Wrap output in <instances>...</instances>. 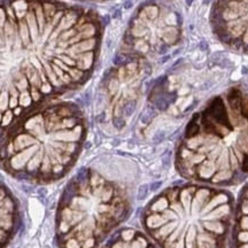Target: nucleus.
<instances>
[{
  "label": "nucleus",
  "instance_id": "f257e3e1",
  "mask_svg": "<svg viewBox=\"0 0 248 248\" xmlns=\"http://www.w3.org/2000/svg\"><path fill=\"white\" fill-rule=\"evenodd\" d=\"M101 38V20L90 8L0 0V135L28 112L84 85Z\"/></svg>",
  "mask_w": 248,
  "mask_h": 248
},
{
  "label": "nucleus",
  "instance_id": "f03ea898",
  "mask_svg": "<svg viewBox=\"0 0 248 248\" xmlns=\"http://www.w3.org/2000/svg\"><path fill=\"white\" fill-rule=\"evenodd\" d=\"M85 138L80 107L52 100L24 114L0 135V168L19 181L51 184L71 170Z\"/></svg>",
  "mask_w": 248,
  "mask_h": 248
},
{
  "label": "nucleus",
  "instance_id": "7ed1b4c3",
  "mask_svg": "<svg viewBox=\"0 0 248 248\" xmlns=\"http://www.w3.org/2000/svg\"><path fill=\"white\" fill-rule=\"evenodd\" d=\"M232 210L229 192L188 181L171 185L150 200L143 226L160 248H224Z\"/></svg>",
  "mask_w": 248,
  "mask_h": 248
},
{
  "label": "nucleus",
  "instance_id": "20e7f679",
  "mask_svg": "<svg viewBox=\"0 0 248 248\" xmlns=\"http://www.w3.org/2000/svg\"><path fill=\"white\" fill-rule=\"evenodd\" d=\"M128 191L98 171L83 168L66 185L55 214L60 248H98L128 218Z\"/></svg>",
  "mask_w": 248,
  "mask_h": 248
},
{
  "label": "nucleus",
  "instance_id": "39448f33",
  "mask_svg": "<svg viewBox=\"0 0 248 248\" xmlns=\"http://www.w3.org/2000/svg\"><path fill=\"white\" fill-rule=\"evenodd\" d=\"M181 17L158 4H145L129 23L124 44L125 57H140L164 54L181 37Z\"/></svg>",
  "mask_w": 248,
  "mask_h": 248
},
{
  "label": "nucleus",
  "instance_id": "423d86ee",
  "mask_svg": "<svg viewBox=\"0 0 248 248\" xmlns=\"http://www.w3.org/2000/svg\"><path fill=\"white\" fill-rule=\"evenodd\" d=\"M21 224L19 201L7 185L0 181V248H6Z\"/></svg>",
  "mask_w": 248,
  "mask_h": 248
},
{
  "label": "nucleus",
  "instance_id": "0eeeda50",
  "mask_svg": "<svg viewBox=\"0 0 248 248\" xmlns=\"http://www.w3.org/2000/svg\"><path fill=\"white\" fill-rule=\"evenodd\" d=\"M101 248H158V246L147 233L123 227L112 233Z\"/></svg>",
  "mask_w": 248,
  "mask_h": 248
},
{
  "label": "nucleus",
  "instance_id": "6e6552de",
  "mask_svg": "<svg viewBox=\"0 0 248 248\" xmlns=\"http://www.w3.org/2000/svg\"><path fill=\"white\" fill-rule=\"evenodd\" d=\"M219 66L222 68H227V67H230L231 66V62H230V60L229 59H226V57H223L222 60L219 61Z\"/></svg>",
  "mask_w": 248,
  "mask_h": 248
},
{
  "label": "nucleus",
  "instance_id": "1a4fd4ad",
  "mask_svg": "<svg viewBox=\"0 0 248 248\" xmlns=\"http://www.w3.org/2000/svg\"><path fill=\"white\" fill-rule=\"evenodd\" d=\"M146 193H147V187L146 186H141L139 188V194H138V198L139 199H144L145 196H146Z\"/></svg>",
  "mask_w": 248,
  "mask_h": 248
},
{
  "label": "nucleus",
  "instance_id": "9d476101",
  "mask_svg": "<svg viewBox=\"0 0 248 248\" xmlns=\"http://www.w3.org/2000/svg\"><path fill=\"white\" fill-rule=\"evenodd\" d=\"M199 47L201 51H208V44H207V41H201Z\"/></svg>",
  "mask_w": 248,
  "mask_h": 248
},
{
  "label": "nucleus",
  "instance_id": "9b49d317",
  "mask_svg": "<svg viewBox=\"0 0 248 248\" xmlns=\"http://www.w3.org/2000/svg\"><path fill=\"white\" fill-rule=\"evenodd\" d=\"M211 1H213V0H203L202 1V4L203 5H209L211 2Z\"/></svg>",
  "mask_w": 248,
  "mask_h": 248
},
{
  "label": "nucleus",
  "instance_id": "f8f14e48",
  "mask_svg": "<svg viewBox=\"0 0 248 248\" xmlns=\"http://www.w3.org/2000/svg\"><path fill=\"white\" fill-rule=\"evenodd\" d=\"M242 72H244V74H248V68H246V67L242 68Z\"/></svg>",
  "mask_w": 248,
  "mask_h": 248
},
{
  "label": "nucleus",
  "instance_id": "ddd939ff",
  "mask_svg": "<svg viewBox=\"0 0 248 248\" xmlns=\"http://www.w3.org/2000/svg\"><path fill=\"white\" fill-rule=\"evenodd\" d=\"M186 2H187V5H188V6H191V5H192V2H193V0H186Z\"/></svg>",
  "mask_w": 248,
  "mask_h": 248
}]
</instances>
